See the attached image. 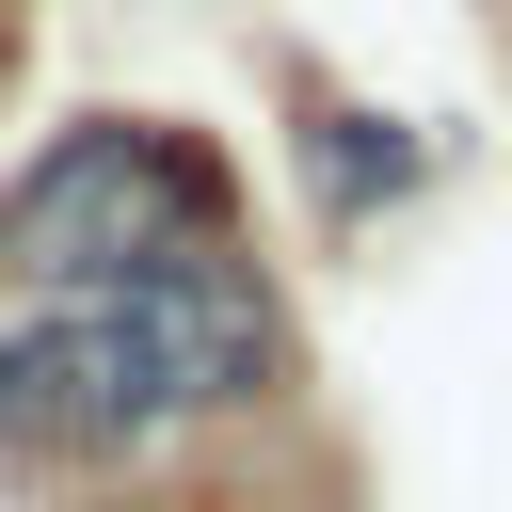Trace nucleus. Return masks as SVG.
<instances>
[{
    "mask_svg": "<svg viewBox=\"0 0 512 512\" xmlns=\"http://www.w3.org/2000/svg\"><path fill=\"white\" fill-rule=\"evenodd\" d=\"M192 240H224V160L192 128H144V112H80L0 192V272H32L48 304H112Z\"/></svg>",
    "mask_w": 512,
    "mask_h": 512,
    "instance_id": "f257e3e1",
    "label": "nucleus"
},
{
    "mask_svg": "<svg viewBox=\"0 0 512 512\" xmlns=\"http://www.w3.org/2000/svg\"><path fill=\"white\" fill-rule=\"evenodd\" d=\"M144 432H176V400H160L128 304H32V320H0V448L16 464H112Z\"/></svg>",
    "mask_w": 512,
    "mask_h": 512,
    "instance_id": "f03ea898",
    "label": "nucleus"
},
{
    "mask_svg": "<svg viewBox=\"0 0 512 512\" xmlns=\"http://www.w3.org/2000/svg\"><path fill=\"white\" fill-rule=\"evenodd\" d=\"M112 304H128V336H144V368H160L176 416L272 400V368H288V320H272V288H256L240 240H192V256H160V272L112 288Z\"/></svg>",
    "mask_w": 512,
    "mask_h": 512,
    "instance_id": "7ed1b4c3",
    "label": "nucleus"
},
{
    "mask_svg": "<svg viewBox=\"0 0 512 512\" xmlns=\"http://www.w3.org/2000/svg\"><path fill=\"white\" fill-rule=\"evenodd\" d=\"M304 176H320L336 208H384V192H416V144H400L384 112H304Z\"/></svg>",
    "mask_w": 512,
    "mask_h": 512,
    "instance_id": "20e7f679",
    "label": "nucleus"
}]
</instances>
